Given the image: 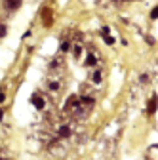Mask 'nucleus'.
Listing matches in <instances>:
<instances>
[{
    "label": "nucleus",
    "mask_w": 158,
    "mask_h": 160,
    "mask_svg": "<svg viewBox=\"0 0 158 160\" xmlns=\"http://www.w3.org/2000/svg\"><path fill=\"white\" fill-rule=\"evenodd\" d=\"M71 135H72V128H71L69 124H63V126L57 128V137H59V139H67V137H71Z\"/></svg>",
    "instance_id": "nucleus-1"
},
{
    "label": "nucleus",
    "mask_w": 158,
    "mask_h": 160,
    "mask_svg": "<svg viewBox=\"0 0 158 160\" xmlns=\"http://www.w3.org/2000/svg\"><path fill=\"white\" fill-rule=\"evenodd\" d=\"M63 67H65L63 57H55L53 61L50 63V71H52V72H59V71H63Z\"/></svg>",
    "instance_id": "nucleus-2"
},
{
    "label": "nucleus",
    "mask_w": 158,
    "mask_h": 160,
    "mask_svg": "<svg viewBox=\"0 0 158 160\" xmlns=\"http://www.w3.org/2000/svg\"><path fill=\"white\" fill-rule=\"evenodd\" d=\"M21 4H23V0H6L4 8H6V12H15L21 8Z\"/></svg>",
    "instance_id": "nucleus-3"
},
{
    "label": "nucleus",
    "mask_w": 158,
    "mask_h": 160,
    "mask_svg": "<svg viewBox=\"0 0 158 160\" xmlns=\"http://www.w3.org/2000/svg\"><path fill=\"white\" fill-rule=\"evenodd\" d=\"M31 103H32V105H34L38 111H42V109H44V105H46L40 93H32V95H31Z\"/></svg>",
    "instance_id": "nucleus-4"
},
{
    "label": "nucleus",
    "mask_w": 158,
    "mask_h": 160,
    "mask_svg": "<svg viewBox=\"0 0 158 160\" xmlns=\"http://www.w3.org/2000/svg\"><path fill=\"white\" fill-rule=\"evenodd\" d=\"M78 101H80V97H78V95H71V97L67 99V103H65V112L72 111V109L78 105Z\"/></svg>",
    "instance_id": "nucleus-5"
},
{
    "label": "nucleus",
    "mask_w": 158,
    "mask_h": 160,
    "mask_svg": "<svg viewBox=\"0 0 158 160\" xmlns=\"http://www.w3.org/2000/svg\"><path fill=\"white\" fill-rule=\"evenodd\" d=\"M90 80L93 84H101L103 82V71L101 69H93V72L90 74Z\"/></svg>",
    "instance_id": "nucleus-6"
},
{
    "label": "nucleus",
    "mask_w": 158,
    "mask_h": 160,
    "mask_svg": "<svg viewBox=\"0 0 158 160\" xmlns=\"http://www.w3.org/2000/svg\"><path fill=\"white\" fill-rule=\"evenodd\" d=\"M42 19H44V25H46V27L52 25L53 15H52V10H50V8H44V10H42Z\"/></svg>",
    "instance_id": "nucleus-7"
},
{
    "label": "nucleus",
    "mask_w": 158,
    "mask_h": 160,
    "mask_svg": "<svg viewBox=\"0 0 158 160\" xmlns=\"http://www.w3.org/2000/svg\"><path fill=\"white\" fill-rule=\"evenodd\" d=\"M48 90H50V92H53V93H55V92H59V90H61V82H59V80H53V78H52V80H48Z\"/></svg>",
    "instance_id": "nucleus-8"
},
{
    "label": "nucleus",
    "mask_w": 158,
    "mask_h": 160,
    "mask_svg": "<svg viewBox=\"0 0 158 160\" xmlns=\"http://www.w3.org/2000/svg\"><path fill=\"white\" fill-rule=\"evenodd\" d=\"M86 65L88 67H95L97 65V55L91 52V53H88V57H86Z\"/></svg>",
    "instance_id": "nucleus-9"
},
{
    "label": "nucleus",
    "mask_w": 158,
    "mask_h": 160,
    "mask_svg": "<svg viewBox=\"0 0 158 160\" xmlns=\"http://www.w3.org/2000/svg\"><path fill=\"white\" fill-rule=\"evenodd\" d=\"M154 111H156V97L152 95V97H151V101H149V109H147V112H149V114H154Z\"/></svg>",
    "instance_id": "nucleus-10"
},
{
    "label": "nucleus",
    "mask_w": 158,
    "mask_h": 160,
    "mask_svg": "<svg viewBox=\"0 0 158 160\" xmlns=\"http://www.w3.org/2000/svg\"><path fill=\"white\" fill-rule=\"evenodd\" d=\"M59 50H61L63 53L69 52V50H71V42H69V40H61V44H59Z\"/></svg>",
    "instance_id": "nucleus-11"
},
{
    "label": "nucleus",
    "mask_w": 158,
    "mask_h": 160,
    "mask_svg": "<svg viewBox=\"0 0 158 160\" xmlns=\"http://www.w3.org/2000/svg\"><path fill=\"white\" fill-rule=\"evenodd\" d=\"M103 40H105V44H109V46L114 44V38H112L111 34H103Z\"/></svg>",
    "instance_id": "nucleus-12"
},
{
    "label": "nucleus",
    "mask_w": 158,
    "mask_h": 160,
    "mask_svg": "<svg viewBox=\"0 0 158 160\" xmlns=\"http://www.w3.org/2000/svg\"><path fill=\"white\" fill-rule=\"evenodd\" d=\"M6 34H8V27L4 23H0V38H4Z\"/></svg>",
    "instance_id": "nucleus-13"
},
{
    "label": "nucleus",
    "mask_w": 158,
    "mask_h": 160,
    "mask_svg": "<svg viewBox=\"0 0 158 160\" xmlns=\"http://www.w3.org/2000/svg\"><path fill=\"white\" fill-rule=\"evenodd\" d=\"M80 55H82V46L76 44V46H74V57H80Z\"/></svg>",
    "instance_id": "nucleus-14"
},
{
    "label": "nucleus",
    "mask_w": 158,
    "mask_h": 160,
    "mask_svg": "<svg viewBox=\"0 0 158 160\" xmlns=\"http://www.w3.org/2000/svg\"><path fill=\"white\" fill-rule=\"evenodd\" d=\"M158 17V8H152V12H151V19H156Z\"/></svg>",
    "instance_id": "nucleus-15"
},
{
    "label": "nucleus",
    "mask_w": 158,
    "mask_h": 160,
    "mask_svg": "<svg viewBox=\"0 0 158 160\" xmlns=\"http://www.w3.org/2000/svg\"><path fill=\"white\" fill-rule=\"evenodd\" d=\"M139 80H141V84H147V82H149V76H147V74H141Z\"/></svg>",
    "instance_id": "nucleus-16"
},
{
    "label": "nucleus",
    "mask_w": 158,
    "mask_h": 160,
    "mask_svg": "<svg viewBox=\"0 0 158 160\" xmlns=\"http://www.w3.org/2000/svg\"><path fill=\"white\" fill-rule=\"evenodd\" d=\"M147 42H149V44L152 46V44H154V38H152V36H147Z\"/></svg>",
    "instance_id": "nucleus-17"
},
{
    "label": "nucleus",
    "mask_w": 158,
    "mask_h": 160,
    "mask_svg": "<svg viewBox=\"0 0 158 160\" xmlns=\"http://www.w3.org/2000/svg\"><path fill=\"white\" fill-rule=\"evenodd\" d=\"M4 99H6V95H4V93H0V103H4Z\"/></svg>",
    "instance_id": "nucleus-18"
},
{
    "label": "nucleus",
    "mask_w": 158,
    "mask_h": 160,
    "mask_svg": "<svg viewBox=\"0 0 158 160\" xmlns=\"http://www.w3.org/2000/svg\"><path fill=\"white\" fill-rule=\"evenodd\" d=\"M2 116H4V112H2V111H0V120H2Z\"/></svg>",
    "instance_id": "nucleus-19"
}]
</instances>
